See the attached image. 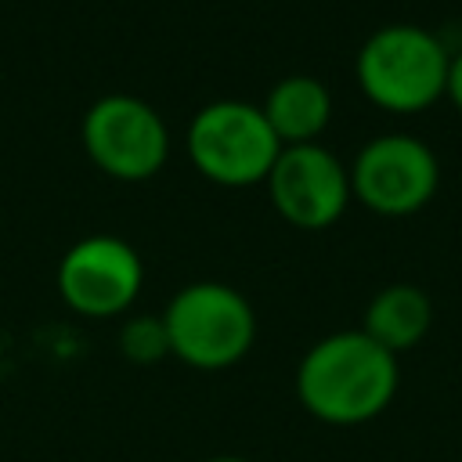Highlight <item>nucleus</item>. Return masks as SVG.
I'll return each instance as SVG.
<instances>
[{
  "instance_id": "nucleus-1",
  "label": "nucleus",
  "mask_w": 462,
  "mask_h": 462,
  "mask_svg": "<svg viewBox=\"0 0 462 462\" xmlns=\"http://www.w3.org/2000/svg\"><path fill=\"white\" fill-rule=\"evenodd\" d=\"M300 404L328 426H361L397 393V357L357 332L318 339L296 372Z\"/></svg>"
},
{
  "instance_id": "nucleus-2",
  "label": "nucleus",
  "mask_w": 462,
  "mask_h": 462,
  "mask_svg": "<svg viewBox=\"0 0 462 462\" xmlns=\"http://www.w3.org/2000/svg\"><path fill=\"white\" fill-rule=\"evenodd\" d=\"M448 51L419 25H386L357 54L361 90L390 112H419L448 87Z\"/></svg>"
},
{
  "instance_id": "nucleus-3",
  "label": "nucleus",
  "mask_w": 462,
  "mask_h": 462,
  "mask_svg": "<svg viewBox=\"0 0 462 462\" xmlns=\"http://www.w3.org/2000/svg\"><path fill=\"white\" fill-rule=\"evenodd\" d=\"M170 354H177L191 368H227L245 357L256 336L253 307L242 292L220 282H195L180 289L166 314Z\"/></svg>"
},
{
  "instance_id": "nucleus-4",
  "label": "nucleus",
  "mask_w": 462,
  "mask_h": 462,
  "mask_svg": "<svg viewBox=\"0 0 462 462\" xmlns=\"http://www.w3.org/2000/svg\"><path fill=\"white\" fill-rule=\"evenodd\" d=\"M278 152L282 141L271 130L263 108L245 101L206 105L188 126V155L217 184H256L271 173Z\"/></svg>"
},
{
  "instance_id": "nucleus-5",
  "label": "nucleus",
  "mask_w": 462,
  "mask_h": 462,
  "mask_svg": "<svg viewBox=\"0 0 462 462\" xmlns=\"http://www.w3.org/2000/svg\"><path fill=\"white\" fill-rule=\"evenodd\" d=\"M87 155L119 180H144L166 159V126L152 105L130 94L101 97L83 119Z\"/></svg>"
},
{
  "instance_id": "nucleus-6",
  "label": "nucleus",
  "mask_w": 462,
  "mask_h": 462,
  "mask_svg": "<svg viewBox=\"0 0 462 462\" xmlns=\"http://www.w3.org/2000/svg\"><path fill=\"white\" fill-rule=\"evenodd\" d=\"M350 191L375 213H415L437 191V159L422 141L408 134L375 137L354 159Z\"/></svg>"
},
{
  "instance_id": "nucleus-7",
  "label": "nucleus",
  "mask_w": 462,
  "mask_h": 462,
  "mask_svg": "<svg viewBox=\"0 0 462 462\" xmlns=\"http://www.w3.org/2000/svg\"><path fill=\"white\" fill-rule=\"evenodd\" d=\"M58 289L72 310L87 318H112L134 303L141 289V260L123 238H83L58 263Z\"/></svg>"
},
{
  "instance_id": "nucleus-8",
  "label": "nucleus",
  "mask_w": 462,
  "mask_h": 462,
  "mask_svg": "<svg viewBox=\"0 0 462 462\" xmlns=\"http://www.w3.org/2000/svg\"><path fill=\"white\" fill-rule=\"evenodd\" d=\"M267 184L278 213L307 231L328 227L346 209V195H350V173L339 166L332 152L318 144L282 148L267 173Z\"/></svg>"
},
{
  "instance_id": "nucleus-9",
  "label": "nucleus",
  "mask_w": 462,
  "mask_h": 462,
  "mask_svg": "<svg viewBox=\"0 0 462 462\" xmlns=\"http://www.w3.org/2000/svg\"><path fill=\"white\" fill-rule=\"evenodd\" d=\"M430 321H433V303L422 289L386 285L383 292L372 296L361 332L397 357L401 350H411L430 332Z\"/></svg>"
},
{
  "instance_id": "nucleus-10",
  "label": "nucleus",
  "mask_w": 462,
  "mask_h": 462,
  "mask_svg": "<svg viewBox=\"0 0 462 462\" xmlns=\"http://www.w3.org/2000/svg\"><path fill=\"white\" fill-rule=\"evenodd\" d=\"M263 116L271 123V130L278 134V141H292V144H307L310 137H318L332 116V97L325 90V83H318L314 76H289L282 83H274V90L267 94Z\"/></svg>"
},
{
  "instance_id": "nucleus-11",
  "label": "nucleus",
  "mask_w": 462,
  "mask_h": 462,
  "mask_svg": "<svg viewBox=\"0 0 462 462\" xmlns=\"http://www.w3.org/2000/svg\"><path fill=\"white\" fill-rule=\"evenodd\" d=\"M119 346L134 365H155L159 357L170 354V336H166V321L155 314L134 318L123 325L119 332Z\"/></svg>"
},
{
  "instance_id": "nucleus-12",
  "label": "nucleus",
  "mask_w": 462,
  "mask_h": 462,
  "mask_svg": "<svg viewBox=\"0 0 462 462\" xmlns=\"http://www.w3.org/2000/svg\"><path fill=\"white\" fill-rule=\"evenodd\" d=\"M444 90H448L451 101L462 108V54L451 58V65H448V87H444Z\"/></svg>"
},
{
  "instance_id": "nucleus-13",
  "label": "nucleus",
  "mask_w": 462,
  "mask_h": 462,
  "mask_svg": "<svg viewBox=\"0 0 462 462\" xmlns=\"http://www.w3.org/2000/svg\"><path fill=\"white\" fill-rule=\"evenodd\" d=\"M206 462H249V458H231V455H217V458H206Z\"/></svg>"
}]
</instances>
